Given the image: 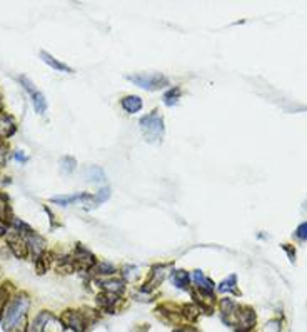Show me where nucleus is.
<instances>
[{
	"label": "nucleus",
	"mask_w": 307,
	"mask_h": 332,
	"mask_svg": "<svg viewBox=\"0 0 307 332\" xmlns=\"http://www.w3.org/2000/svg\"><path fill=\"white\" fill-rule=\"evenodd\" d=\"M29 306H30V299L27 296H19L15 297L12 302L9 304L7 309L4 311V327L5 329H12L15 327V324L24 317L25 312L29 311Z\"/></svg>",
	"instance_id": "1"
},
{
	"label": "nucleus",
	"mask_w": 307,
	"mask_h": 332,
	"mask_svg": "<svg viewBox=\"0 0 307 332\" xmlns=\"http://www.w3.org/2000/svg\"><path fill=\"white\" fill-rule=\"evenodd\" d=\"M139 124L149 142H159V140H161L164 134V121H162L161 114L152 112L149 116H144L140 119Z\"/></svg>",
	"instance_id": "2"
},
{
	"label": "nucleus",
	"mask_w": 307,
	"mask_h": 332,
	"mask_svg": "<svg viewBox=\"0 0 307 332\" xmlns=\"http://www.w3.org/2000/svg\"><path fill=\"white\" fill-rule=\"evenodd\" d=\"M127 79L130 82H134L137 87H142L145 90H159V89H164L169 80L166 75L162 74H134V75H127Z\"/></svg>",
	"instance_id": "3"
},
{
	"label": "nucleus",
	"mask_w": 307,
	"mask_h": 332,
	"mask_svg": "<svg viewBox=\"0 0 307 332\" xmlns=\"http://www.w3.org/2000/svg\"><path fill=\"white\" fill-rule=\"evenodd\" d=\"M69 260H70V264H72L74 270H87V269H92L95 265L94 255L82 246L75 247V252L70 255Z\"/></svg>",
	"instance_id": "4"
},
{
	"label": "nucleus",
	"mask_w": 307,
	"mask_h": 332,
	"mask_svg": "<svg viewBox=\"0 0 307 332\" xmlns=\"http://www.w3.org/2000/svg\"><path fill=\"white\" fill-rule=\"evenodd\" d=\"M20 84H22V87L29 92L30 94V99H32V102H34V107H35V110L38 112V114H43L47 110V100H45V97H43V94L40 90L37 89V87L30 82L29 79L25 77V75H22L20 77Z\"/></svg>",
	"instance_id": "5"
},
{
	"label": "nucleus",
	"mask_w": 307,
	"mask_h": 332,
	"mask_svg": "<svg viewBox=\"0 0 307 332\" xmlns=\"http://www.w3.org/2000/svg\"><path fill=\"white\" fill-rule=\"evenodd\" d=\"M255 324V314L250 307H239L237 315H235V332H247L254 327Z\"/></svg>",
	"instance_id": "6"
},
{
	"label": "nucleus",
	"mask_w": 307,
	"mask_h": 332,
	"mask_svg": "<svg viewBox=\"0 0 307 332\" xmlns=\"http://www.w3.org/2000/svg\"><path fill=\"white\" fill-rule=\"evenodd\" d=\"M7 242H9L10 250H12L19 259L27 257V254H29V246H27V241L17 231H12L7 234Z\"/></svg>",
	"instance_id": "7"
},
{
	"label": "nucleus",
	"mask_w": 307,
	"mask_h": 332,
	"mask_svg": "<svg viewBox=\"0 0 307 332\" xmlns=\"http://www.w3.org/2000/svg\"><path fill=\"white\" fill-rule=\"evenodd\" d=\"M60 320H62L69 329H72L74 332H84L85 325H87L82 312H77V311H65L62 314V317H60Z\"/></svg>",
	"instance_id": "8"
},
{
	"label": "nucleus",
	"mask_w": 307,
	"mask_h": 332,
	"mask_svg": "<svg viewBox=\"0 0 307 332\" xmlns=\"http://www.w3.org/2000/svg\"><path fill=\"white\" fill-rule=\"evenodd\" d=\"M221 311H222V319L226 320L227 324L232 325L235 322V315H237L239 306L230 299H224L221 302Z\"/></svg>",
	"instance_id": "9"
},
{
	"label": "nucleus",
	"mask_w": 307,
	"mask_h": 332,
	"mask_svg": "<svg viewBox=\"0 0 307 332\" xmlns=\"http://www.w3.org/2000/svg\"><path fill=\"white\" fill-rule=\"evenodd\" d=\"M192 281H194L195 287L199 289L202 294H212V289H214V284L212 282L207 279V277H204V274H202V270H194V274H192Z\"/></svg>",
	"instance_id": "10"
},
{
	"label": "nucleus",
	"mask_w": 307,
	"mask_h": 332,
	"mask_svg": "<svg viewBox=\"0 0 307 332\" xmlns=\"http://www.w3.org/2000/svg\"><path fill=\"white\" fill-rule=\"evenodd\" d=\"M80 200H92V195L80 192V194H72V195H59V197H52V202H57L60 205H70L75 202H80Z\"/></svg>",
	"instance_id": "11"
},
{
	"label": "nucleus",
	"mask_w": 307,
	"mask_h": 332,
	"mask_svg": "<svg viewBox=\"0 0 307 332\" xmlns=\"http://www.w3.org/2000/svg\"><path fill=\"white\" fill-rule=\"evenodd\" d=\"M17 132V127H15L14 121L7 116H0V140L9 139Z\"/></svg>",
	"instance_id": "12"
},
{
	"label": "nucleus",
	"mask_w": 307,
	"mask_h": 332,
	"mask_svg": "<svg viewBox=\"0 0 307 332\" xmlns=\"http://www.w3.org/2000/svg\"><path fill=\"white\" fill-rule=\"evenodd\" d=\"M40 59H42V61L45 62L47 65H50L52 69L59 70V72H67V74L74 72V70L70 69L69 65H65V64H62V62H59L56 57H52L50 53H47L45 50H42V52H40Z\"/></svg>",
	"instance_id": "13"
},
{
	"label": "nucleus",
	"mask_w": 307,
	"mask_h": 332,
	"mask_svg": "<svg viewBox=\"0 0 307 332\" xmlns=\"http://www.w3.org/2000/svg\"><path fill=\"white\" fill-rule=\"evenodd\" d=\"M52 317H54V315H52L50 312L42 311V312L38 314L37 317L34 319V322L30 324L29 332H43V329H45L47 322H48V320H50Z\"/></svg>",
	"instance_id": "14"
},
{
	"label": "nucleus",
	"mask_w": 307,
	"mask_h": 332,
	"mask_svg": "<svg viewBox=\"0 0 307 332\" xmlns=\"http://www.w3.org/2000/svg\"><path fill=\"white\" fill-rule=\"evenodd\" d=\"M117 301H119V296H115V294H109V292L100 294L98 299H97L98 306H100L104 311H109V312H114L115 302H117Z\"/></svg>",
	"instance_id": "15"
},
{
	"label": "nucleus",
	"mask_w": 307,
	"mask_h": 332,
	"mask_svg": "<svg viewBox=\"0 0 307 332\" xmlns=\"http://www.w3.org/2000/svg\"><path fill=\"white\" fill-rule=\"evenodd\" d=\"M122 107H124L129 114H135V112H139L140 108H142V100H140V97H137V95L124 97V99H122Z\"/></svg>",
	"instance_id": "16"
},
{
	"label": "nucleus",
	"mask_w": 307,
	"mask_h": 332,
	"mask_svg": "<svg viewBox=\"0 0 307 332\" xmlns=\"http://www.w3.org/2000/svg\"><path fill=\"white\" fill-rule=\"evenodd\" d=\"M172 284L179 289H187L190 284V277L185 270H175L172 274Z\"/></svg>",
	"instance_id": "17"
},
{
	"label": "nucleus",
	"mask_w": 307,
	"mask_h": 332,
	"mask_svg": "<svg viewBox=\"0 0 307 332\" xmlns=\"http://www.w3.org/2000/svg\"><path fill=\"white\" fill-rule=\"evenodd\" d=\"M100 284H102L104 291L109 292V294H115V296H119V294L124 291V281H119V279L104 281V282H100Z\"/></svg>",
	"instance_id": "18"
},
{
	"label": "nucleus",
	"mask_w": 307,
	"mask_h": 332,
	"mask_svg": "<svg viewBox=\"0 0 307 332\" xmlns=\"http://www.w3.org/2000/svg\"><path fill=\"white\" fill-rule=\"evenodd\" d=\"M50 254H40L37 257V260H35V269H37V274H43V272H45L47 269H48V264H50Z\"/></svg>",
	"instance_id": "19"
},
{
	"label": "nucleus",
	"mask_w": 307,
	"mask_h": 332,
	"mask_svg": "<svg viewBox=\"0 0 307 332\" xmlns=\"http://www.w3.org/2000/svg\"><path fill=\"white\" fill-rule=\"evenodd\" d=\"M0 220L9 222L10 220V207H9V199L4 194H0Z\"/></svg>",
	"instance_id": "20"
},
{
	"label": "nucleus",
	"mask_w": 307,
	"mask_h": 332,
	"mask_svg": "<svg viewBox=\"0 0 307 332\" xmlns=\"http://www.w3.org/2000/svg\"><path fill=\"white\" fill-rule=\"evenodd\" d=\"M200 311H202V309L197 306V304H185L182 312H184V315H185V317H187L189 320H195L197 317H199Z\"/></svg>",
	"instance_id": "21"
},
{
	"label": "nucleus",
	"mask_w": 307,
	"mask_h": 332,
	"mask_svg": "<svg viewBox=\"0 0 307 332\" xmlns=\"http://www.w3.org/2000/svg\"><path fill=\"white\" fill-rule=\"evenodd\" d=\"M179 97H180V89L179 87H174V89L167 90V94L164 95V104L166 105H175L177 104V100H179Z\"/></svg>",
	"instance_id": "22"
},
{
	"label": "nucleus",
	"mask_w": 307,
	"mask_h": 332,
	"mask_svg": "<svg viewBox=\"0 0 307 332\" xmlns=\"http://www.w3.org/2000/svg\"><path fill=\"white\" fill-rule=\"evenodd\" d=\"M235 282H237V277H235V275H229L226 281L221 282V286H219V291H221V292H234L235 287H237Z\"/></svg>",
	"instance_id": "23"
},
{
	"label": "nucleus",
	"mask_w": 307,
	"mask_h": 332,
	"mask_svg": "<svg viewBox=\"0 0 307 332\" xmlns=\"http://www.w3.org/2000/svg\"><path fill=\"white\" fill-rule=\"evenodd\" d=\"M109 197H111V189L106 187V189L98 190L95 197H92V204H102V202H106Z\"/></svg>",
	"instance_id": "24"
},
{
	"label": "nucleus",
	"mask_w": 307,
	"mask_h": 332,
	"mask_svg": "<svg viewBox=\"0 0 307 332\" xmlns=\"http://www.w3.org/2000/svg\"><path fill=\"white\" fill-rule=\"evenodd\" d=\"M60 167H62V171L65 174H70L75 169V159L74 157H69V155L62 157V164H60Z\"/></svg>",
	"instance_id": "25"
},
{
	"label": "nucleus",
	"mask_w": 307,
	"mask_h": 332,
	"mask_svg": "<svg viewBox=\"0 0 307 332\" xmlns=\"http://www.w3.org/2000/svg\"><path fill=\"white\" fill-rule=\"evenodd\" d=\"M104 172L100 171V167H90L89 169V181H92V182H100V181H104Z\"/></svg>",
	"instance_id": "26"
},
{
	"label": "nucleus",
	"mask_w": 307,
	"mask_h": 332,
	"mask_svg": "<svg viewBox=\"0 0 307 332\" xmlns=\"http://www.w3.org/2000/svg\"><path fill=\"white\" fill-rule=\"evenodd\" d=\"M7 299H9V292L5 289L4 286H0V317L5 311V304H7Z\"/></svg>",
	"instance_id": "27"
},
{
	"label": "nucleus",
	"mask_w": 307,
	"mask_h": 332,
	"mask_svg": "<svg viewBox=\"0 0 307 332\" xmlns=\"http://www.w3.org/2000/svg\"><path fill=\"white\" fill-rule=\"evenodd\" d=\"M97 270V274H114V265H111V264H107V262H102V264H98L97 267H95Z\"/></svg>",
	"instance_id": "28"
},
{
	"label": "nucleus",
	"mask_w": 307,
	"mask_h": 332,
	"mask_svg": "<svg viewBox=\"0 0 307 332\" xmlns=\"http://www.w3.org/2000/svg\"><path fill=\"white\" fill-rule=\"evenodd\" d=\"M295 236H297L300 241H307V222H304V224H300L297 227V232H295Z\"/></svg>",
	"instance_id": "29"
},
{
	"label": "nucleus",
	"mask_w": 307,
	"mask_h": 332,
	"mask_svg": "<svg viewBox=\"0 0 307 332\" xmlns=\"http://www.w3.org/2000/svg\"><path fill=\"white\" fill-rule=\"evenodd\" d=\"M5 159H7V149H5V145L0 144V167L5 164Z\"/></svg>",
	"instance_id": "30"
},
{
	"label": "nucleus",
	"mask_w": 307,
	"mask_h": 332,
	"mask_svg": "<svg viewBox=\"0 0 307 332\" xmlns=\"http://www.w3.org/2000/svg\"><path fill=\"white\" fill-rule=\"evenodd\" d=\"M15 159H17V160H22V162H27V160H29V157L24 155V154H22V152H15Z\"/></svg>",
	"instance_id": "31"
},
{
	"label": "nucleus",
	"mask_w": 307,
	"mask_h": 332,
	"mask_svg": "<svg viewBox=\"0 0 307 332\" xmlns=\"http://www.w3.org/2000/svg\"><path fill=\"white\" fill-rule=\"evenodd\" d=\"M174 332H197V329H194V327H190V325H187V327L177 329V330H174Z\"/></svg>",
	"instance_id": "32"
},
{
	"label": "nucleus",
	"mask_w": 307,
	"mask_h": 332,
	"mask_svg": "<svg viewBox=\"0 0 307 332\" xmlns=\"http://www.w3.org/2000/svg\"><path fill=\"white\" fill-rule=\"evenodd\" d=\"M0 110H2V100H0Z\"/></svg>",
	"instance_id": "33"
}]
</instances>
